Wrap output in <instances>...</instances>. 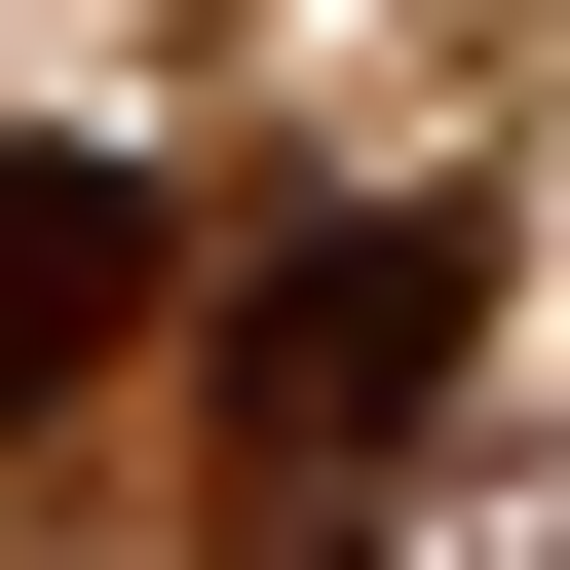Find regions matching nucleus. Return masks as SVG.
Listing matches in <instances>:
<instances>
[{
  "label": "nucleus",
  "mask_w": 570,
  "mask_h": 570,
  "mask_svg": "<svg viewBox=\"0 0 570 570\" xmlns=\"http://www.w3.org/2000/svg\"><path fill=\"white\" fill-rule=\"evenodd\" d=\"M115 343H153V190H115V153H39V115H0V419H77Z\"/></svg>",
  "instance_id": "2"
},
{
  "label": "nucleus",
  "mask_w": 570,
  "mask_h": 570,
  "mask_svg": "<svg viewBox=\"0 0 570 570\" xmlns=\"http://www.w3.org/2000/svg\"><path fill=\"white\" fill-rule=\"evenodd\" d=\"M456 343H494V228H456V190H343V228H266V266H228V343H190L228 570H343V532H381V456L456 419Z\"/></svg>",
  "instance_id": "1"
}]
</instances>
